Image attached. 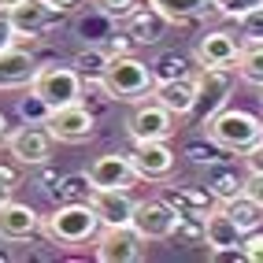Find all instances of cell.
Masks as SVG:
<instances>
[{
  "label": "cell",
  "mask_w": 263,
  "mask_h": 263,
  "mask_svg": "<svg viewBox=\"0 0 263 263\" xmlns=\"http://www.w3.org/2000/svg\"><path fill=\"white\" fill-rule=\"evenodd\" d=\"M222 212L237 222V230H241V234L259 230V222H263V208H259L256 200H249L245 193H237V197H230V200H222Z\"/></svg>",
  "instance_id": "obj_22"
},
{
  "label": "cell",
  "mask_w": 263,
  "mask_h": 263,
  "mask_svg": "<svg viewBox=\"0 0 263 263\" xmlns=\"http://www.w3.org/2000/svg\"><path fill=\"white\" fill-rule=\"evenodd\" d=\"M130 48H134V37H130V33H115V41L108 45V56H126Z\"/></svg>",
  "instance_id": "obj_37"
},
{
  "label": "cell",
  "mask_w": 263,
  "mask_h": 263,
  "mask_svg": "<svg viewBox=\"0 0 263 263\" xmlns=\"http://www.w3.org/2000/svg\"><path fill=\"white\" fill-rule=\"evenodd\" d=\"M0 182H4V185H19V171H11V167H4V163H0Z\"/></svg>",
  "instance_id": "obj_39"
},
{
  "label": "cell",
  "mask_w": 263,
  "mask_h": 263,
  "mask_svg": "<svg viewBox=\"0 0 263 263\" xmlns=\"http://www.w3.org/2000/svg\"><path fill=\"white\" fill-rule=\"evenodd\" d=\"M4 141H8V119L0 115V145H4Z\"/></svg>",
  "instance_id": "obj_41"
},
{
  "label": "cell",
  "mask_w": 263,
  "mask_h": 263,
  "mask_svg": "<svg viewBox=\"0 0 263 263\" xmlns=\"http://www.w3.org/2000/svg\"><path fill=\"white\" fill-rule=\"evenodd\" d=\"M241 193L263 208V174H249V178H245V185H241Z\"/></svg>",
  "instance_id": "obj_35"
},
{
  "label": "cell",
  "mask_w": 263,
  "mask_h": 263,
  "mask_svg": "<svg viewBox=\"0 0 263 263\" xmlns=\"http://www.w3.org/2000/svg\"><path fill=\"white\" fill-rule=\"evenodd\" d=\"M163 26H167V19L152 4L148 8H137L134 4L126 15H122V33H130L134 45H156L163 37Z\"/></svg>",
  "instance_id": "obj_18"
},
{
  "label": "cell",
  "mask_w": 263,
  "mask_h": 263,
  "mask_svg": "<svg viewBox=\"0 0 263 263\" xmlns=\"http://www.w3.org/2000/svg\"><path fill=\"white\" fill-rule=\"evenodd\" d=\"M108 48H82L74 56V71L82 78H104V67H108Z\"/></svg>",
  "instance_id": "obj_26"
},
{
  "label": "cell",
  "mask_w": 263,
  "mask_h": 263,
  "mask_svg": "<svg viewBox=\"0 0 263 263\" xmlns=\"http://www.w3.org/2000/svg\"><path fill=\"white\" fill-rule=\"evenodd\" d=\"M41 230V215L30 204L4 200L0 204V241H26Z\"/></svg>",
  "instance_id": "obj_15"
},
{
  "label": "cell",
  "mask_w": 263,
  "mask_h": 263,
  "mask_svg": "<svg viewBox=\"0 0 263 263\" xmlns=\"http://www.w3.org/2000/svg\"><path fill=\"white\" fill-rule=\"evenodd\" d=\"M245 252H249V263H263V234L252 230V237H245Z\"/></svg>",
  "instance_id": "obj_36"
},
{
  "label": "cell",
  "mask_w": 263,
  "mask_h": 263,
  "mask_svg": "<svg viewBox=\"0 0 263 263\" xmlns=\"http://www.w3.org/2000/svg\"><path fill=\"white\" fill-rule=\"evenodd\" d=\"M126 130H130L134 141H167V137L174 134V115L163 108L160 100H137Z\"/></svg>",
  "instance_id": "obj_9"
},
{
  "label": "cell",
  "mask_w": 263,
  "mask_h": 263,
  "mask_svg": "<svg viewBox=\"0 0 263 263\" xmlns=\"http://www.w3.org/2000/svg\"><path fill=\"white\" fill-rule=\"evenodd\" d=\"M130 163H134V171H137V178L163 182L167 174L174 171V152H171L167 141H134Z\"/></svg>",
  "instance_id": "obj_11"
},
{
  "label": "cell",
  "mask_w": 263,
  "mask_h": 263,
  "mask_svg": "<svg viewBox=\"0 0 263 263\" xmlns=\"http://www.w3.org/2000/svg\"><path fill=\"white\" fill-rule=\"evenodd\" d=\"M97 4H100L104 11H108V15H119V19H122V15H126V11L134 8V0H97Z\"/></svg>",
  "instance_id": "obj_38"
},
{
  "label": "cell",
  "mask_w": 263,
  "mask_h": 263,
  "mask_svg": "<svg viewBox=\"0 0 263 263\" xmlns=\"http://www.w3.org/2000/svg\"><path fill=\"white\" fill-rule=\"evenodd\" d=\"M97 259L100 263H137L141 259V237L134 226H104L97 241Z\"/></svg>",
  "instance_id": "obj_12"
},
{
  "label": "cell",
  "mask_w": 263,
  "mask_h": 263,
  "mask_svg": "<svg viewBox=\"0 0 263 263\" xmlns=\"http://www.w3.org/2000/svg\"><path fill=\"white\" fill-rule=\"evenodd\" d=\"M89 182H93V189H130L137 182V171L130 163V156L108 152L89 167Z\"/></svg>",
  "instance_id": "obj_13"
},
{
  "label": "cell",
  "mask_w": 263,
  "mask_h": 263,
  "mask_svg": "<svg viewBox=\"0 0 263 263\" xmlns=\"http://www.w3.org/2000/svg\"><path fill=\"white\" fill-rule=\"evenodd\" d=\"M226 93H230V67H200L197 71V122L204 126L215 111H222Z\"/></svg>",
  "instance_id": "obj_8"
},
{
  "label": "cell",
  "mask_w": 263,
  "mask_h": 263,
  "mask_svg": "<svg viewBox=\"0 0 263 263\" xmlns=\"http://www.w3.org/2000/svg\"><path fill=\"white\" fill-rule=\"evenodd\" d=\"M152 74L156 78H182V74H193V71H189V60L182 56V52H167V56L156 60Z\"/></svg>",
  "instance_id": "obj_27"
},
{
  "label": "cell",
  "mask_w": 263,
  "mask_h": 263,
  "mask_svg": "<svg viewBox=\"0 0 263 263\" xmlns=\"http://www.w3.org/2000/svg\"><path fill=\"white\" fill-rule=\"evenodd\" d=\"M89 204H93L100 226H130L137 200L130 197V189H93Z\"/></svg>",
  "instance_id": "obj_14"
},
{
  "label": "cell",
  "mask_w": 263,
  "mask_h": 263,
  "mask_svg": "<svg viewBox=\"0 0 263 263\" xmlns=\"http://www.w3.org/2000/svg\"><path fill=\"white\" fill-rule=\"evenodd\" d=\"M104 89H108L111 100H126V104H137V100H145L152 93V85H156V74H152V67L145 60H137V56H111L108 67H104Z\"/></svg>",
  "instance_id": "obj_2"
},
{
  "label": "cell",
  "mask_w": 263,
  "mask_h": 263,
  "mask_svg": "<svg viewBox=\"0 0 263 263\" xmlns=\"http://www.w3.org/2000/svg\"><path fill=\"white\" fill-rule=\"evenodd\" d=\"M241 185H245V178H241L234 167H222L219 160L208 163V193H212V197L230 200V197H237V193H241Z\"/></svg>",
  "instance_id": "obj_24"
},
{
  "label": "cell",
  "mask_w": 263,
  "mask_h": 263,
  "mask_svg": "<svg viewBox=\"0 0 263 263\" xmlns=\"http://www.w3.org/2000/svg\"><path fill=\"white\" fill-rule=\"evenodd\" d=\"M245 167H249V174H263V137L245 148Z\"/></svg>",
  "instance_id": "obj_34"
},
{
  "label": "cell",
  "mask_w": 263,
  "mask_h": 263,
  "mask_svg": "<svg viewBox=\"0 0 263 263\" xmlns=\"http://www.w3.org/2000/svg\"><path fill=\"white\" fill-rule=\"evenodd\" d=\"M30 93L45 100V108H63V104L82 100V74L74 67H37V74L30 82Z\"/></svg>",
  "instance_id": "obj_4"
},
{
  "label": "cell",
  "mask_w": 263,
  "mask_h": 263,
  "mask_svg": "<svg viewBox=\"0 0 263 263\" xmlns=\"http://www.w3.org/2000/svg\"><path fill=\"white\" fill-rule=\"evenodd\" d=\"M60 197H63V200H85V204H89V197H93V182H89V174L63 178V182H60Z\"/></svg>",
  "instance_id": "obj_28"
},
{
  "label": "cell",
  "mask_w": 263,
  "mask_h": 263,
  "mask_svg": "<svg viewBox=\"0 0 263 263\" xmlns=\"http://www.w3.org/2000/svg\"><path fill=\"white\" fill-rule=\"evenodd\" d=\"M215 152H219V145H215V148H212V145H208V148H204V145H189V148H185V156H189L193 163H200V167L222 160V156H215Z\"/></svg>",
  "instance_id": "obj_32"
},
{
  "label": "cell",
  "mask_w": 263,
  "mask_h": 263,
  "mask_svg": "<svg viewBox=\"0 0 263 263\" xmlns=\"http://www.w3.org/2000/svg\"><path fill=\"white\" fill-rule=\"evenodd\" d=\"M52 141H56V137L48 134L45 122H26V126H19V130H8L4 145H8V156H15V163L41 167L52 156Z\"/></svg>",
  "instance_id": "obj_5"
},
{
  "label": "cell",
  "mask_w": 263,
  "mask_h": 263,
  "mask_svg": "<svg viewBox=\"0 0 263 263\" xmlns=\"http://www.w3.org/2000/svg\"><path fill=\"white\" fill-rule=\"evenodd\" d=\"M97 230H100V219L93 212V204L85 200H63L45 219V234L52 237V245H63V249H78V245L93 241Z\"/></svg>",
  "instance_id": "obj_1"
},
{
  "label": "cell",
  "mask_w": 263,
  "mask_h": 263,
  "mask_svg": "<svg viewBox=\"0 0 263 263\" xmlns=\"http://www.w3.org/2000/svg\"><path fill=\"white\" fill-rule=\"evenodd\" d=\"M11 15V26L19 37H37V33H45L52 26V19H56V8H48L45 0H19L15 8H8Z\"/></svg>",
  "instance_id": "obj_17"
},
{
  "label": "cell",
  "mask_w": 263,
  "mask_h": 263,
  "mask_svg": "<svg viewBox=\"0 0 263 263\" xmlns=\"http://www.w3.org/2000/svg\"><path fill=\"white\" fill-rule=\"evenodd\" d=\"M15 41H19V33H15V26H11V15H8V8H0V52L11 48Z\"/></svg>",
  "instance_id": "obj_33"
},
{
  "label": "cell",
  "mask_w": 263,
  "mask_h": 263,
  "mask_svg": "<svg viewBox=\"0 0 263 263\" xmlns=\"http://www.w3.org/2000/svg\"><path fill=\"white\" fill-rule=\"evenodd\" d=\"M45 4H48V8H56V11H71L78 0H45Z\"/></svg>",
  "instance_id": "obj_40"
},
{
  "label": "cell",
  "mask_w": 263,
  "mask_h": 263,
  "mask_svg": "<svg viewBox=\"0 0 263 263\" xmlns=\"http://www.w3.org/2000/svg\"><path fill=\"white\" fill-rule=\"evenodd\" d=\"M15 4H19V0H0V8H15Z\"/></svg>",
  "instance_id": "obj_43"
},
{
  "label": "cell",
  "mask_w": 263,
  "mask_h": 263,
  "mask_svg": "<svg viewBox=\"0 0 263 263\" xmlns=\"http://www.w3.org/2000/svg\"><path fill=\"white\" fill-rule=\"evenodd\" d=\"M237 52H241V41L230 30H212L197 41V63L200 67H234Z\"/></svg>",
  "instance_id": "obj_16"
},
{
  "label": "cell",
  "mask_w": 263,
  "mask_h": 263,
  "mask_svg": "<svg viewBox=\"0 0 263 263\" xmlns=\"http://www.w3.org/2000/svg\"><path fill=\"white\" fill-rule=\"evenodd\" d=\"M4 200H11V185L0 182V204H4Z\"/></svg>",
  "instance_id": "obj_42"
},
{
  "label": "cell",
  "mask_w": 263,
  "mask_h": 263,
  "mask_svg": "<svg viewBox=\"0 0 263 263\" xmlns=\"http://www.w3.org/2000/svg\"><path fill=\"white\" fill-rule=\"evenodd\" d=\"M237 74L249 85H263V41H249L237 52Z\"/></svg>",
  "instance_id": "obj_25"
},
{
  "label": "cell",
  "mask_w": 263,
  "mask_h": 263,
  "mask_svg": "<svg viewBox=\"0 0 263 263\" xmlns=\"http://www.w3.org/2000/svg\"><path fill=\"white\" fill-rule=\"evenodd\" d=\"M148 4L160 11L167 23H193V19H200L208 8H215L212 0H148Z\"/></svg>",
  "instance_id": "obj_23"
},
{
  "label": "cell",
  "mask_w": 263,
  "mask_h": 263,
  "mask_svg": "<svg viewBox=\"0 0 263 263\" xmlns=\"http://www.w3.org/2000/svg\"><path fill=\"white\" fill-rule=\"evenodd\" d=\"M237 26L245 33V41H263V4H256L245 15H237Z\"/></svg>",
  "instance_id": "obj_29"
},
{
  "label": "cell",
  "mask_w": 263,
  "mask_h": 263,
  "mask_svg": "<svg viewBox=\"0 0 263 263\" xmlns=\"http://www.w3.org/2000/svg\"><path fill=\"white\" fill-rule=\"evenodd\" d=\"M160 200H167L178 215H200V219L215 208L212 193H208V189H193V185H163Z\"/></svg>",
  "instance_id": "obj_20"
},
{
  "label": "cell",
  "mask_w": 263,
  "mask_h": 263,
  "mask_svg": "<svg viewBox=\"0 0 263 263\" xmlns=\"http://www.w3.org/2000/svg\"><path fill=\"white\" fill-rule=\"evenodd\" d=\"M212 4H215V11H222V15H230V19H237V15H245L249 8L263 4V0H212Z\"/></svg>",
  "instance_id": "obj_31"
},
{
  "label": "cell",
  "mask_w": 263,
  "mask_h": 263,
  "mask_svg": "<svg viewBox=\"0 0 263 263\" xmlns=\"http://www.w3.org/2000/svg\"><path fill=\"white\" fill-rule=\"evenodd\" d=\"M259 89H263V85H259ZM259 100H263V97H259Z\"/></svg>",
  "instance_id": "obj_44"
},
{
  "label": "cell",
  "mask_w": 263,
  "mask_h": 263,
  "mask_svg": "<svg viewBox=\"0 0 263 263\" xmlns=\"http://www.w3.org/2000/svg\"><path fill=\"white\" fill-rule=\"evenodd\" d=\"M245 234L237 230V222L222 212V208H212V212L204 215V245H212V249H230V245H241Z\"/></svg>",
  "instance_id": "obj_21"
},
{
  "label": "cell",
  "mask_w": 263,
  "mask_h": 263,
  "mask_svg": "<svg viewBox=\"0 0 263 263\" xmlns=\"http://www.w3.org/2000/svg\"><path fill=\"white\" fill-rule=\"evenodd\" d=\"M19 111H23L26 122H37V119L45 122V119H48V108H45L41 97H23V100H19Z\"/></svg>",
  "instance_id": "obj_30"
},
{
  "label": "cell",
  "mask_w": 263,
  "mask_h": 263,
  "mask_svg": "<svg viewBox=\"0 0 263 263\" xmlns=\"http://www.w3.org/2000/svg\"><path fill=\"white\" fill-rule=\"evenodd\" d=\"M45 126H48V134L56 137V141L82 145V141H89V137H93L97 119H93V111L78 100V104H63V108H52V111H48V119H45Z\"/></svg>",
  "instance_id": "obj_6"
},
{
  "label": "cell",
  "mask_w": 263,
  "mask_h": 263,
  "mask_svg": "<svg viewBox=\"0 0 263 263\" xmlns=\"http://www.w3.org/2000/svg\"><path fill=\"white\" fill-rule=\"evenodd\" d=\"M33 74H37V63H33L30 52L15 48V45L0 52V89H19V85H30Z\"/></svg>",
  "instance_id": "obj_19"
},
{
  "label": "cell",
  "mask_w": 263,
  "mask_h": 263,
  "mask_svg": "<svg viewBox=\"0 0 263 263\" xmlns=\"http://www.w3.org/2000/svg\"><path fill=\"white\" fill-rule=\"evenodd\" d=\"M130 226L141 241H171L174 226H178V212L167 200H141V204H134Z\"/></svg>",
  "instance_id": "obj_7"
},
{
  "label": "cell",
  "mask_w": 263,
  "mask_h": 263,
  "mask_svg": "<svg viewBox=\"0 0 263 263\" xmlns=\"http://www.w3.org/2000/svg\"><path fill=\"white\" fill-rule=\"evenodd\" d=\"M204 130L212 137V145H219L222 152H245L263 137V119H256L252 111H241V108H222L204 122Z\"/></svg>",
  "instance_id": "obj_3"
},
{
  "label": "cell",
  "mask_w": 263,
  "mask_h": 263,
  "mask_svg": "<svg viewBox=\"0 0 263 263\" xmlns=\"http://www.w3.org/2000/svg\"><path fill=\"white\" fill-rule=\"evenodd\" d=\"M148 97L160 100L174 119L193 115V108H197V71L182 74V78H156V85H152Z\"/></svg>",
  "instance_id": "obj_10"
}]
</instances>
